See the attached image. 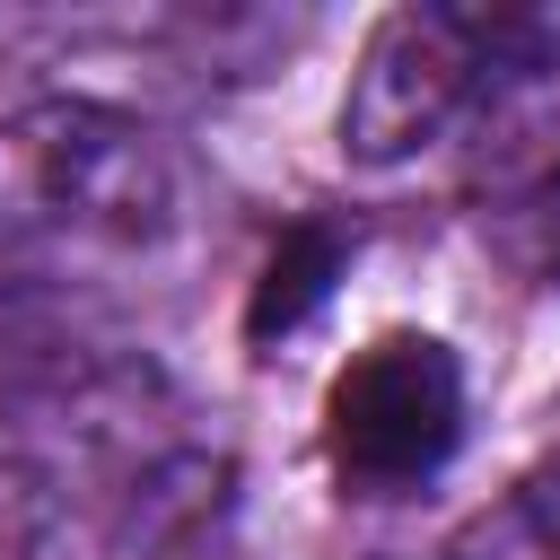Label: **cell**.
Here are the masks:
<instances>
[{"instance_id":"cell-5","label":"cell","mask_w":560,"mask_h":560,"mask_svg":"<svg viewBox=\"0 0 560 560\" xmlns=\"http://www.w3.org/2000/svg\"><path fill=\"white\" fill-rule=\"evenodd\" d=\"M446 149L472 201L516 210L560 192V9H499L481 88Z\"/></svg>"},{"instance_id":"cell-4","label":"cell","mask_w":560,"mask_h":560,"mask_svg":"<svg viewBox=\"0 0 560 560\" xmlns=\"http://www.w3.org/2000/svg\"><path fill=\"white\" fill-rule=\"evenodd\" d=\"M490 26H499V9H464V0L385 9L341 88V149L359 166H402V158L455 140V122L481 88V61H490Z\"/></svg>"},{"instance_id":"cell-2","label":"cell","mask_w":560,"mask_h":560,"mask_svg":"<svg viewBox=\"0 0 560 560\" xmlns=\"http://www.w3.org/2000/svg\"><path fill=\"white\" fill-rule=\"evenodd\" d=\"M0 158H9V192L26 201L18 219L79 254H158L192 210V175L175 140L105 96L18 105Z\"/></svg>"},{"instance_id":"cell-3","label":"cell","mask_w":560,"mask_h":560,"mask_svg":"<svg viewBox=\"0 0 560 560\" xmlns=\"http://www.w3.org/2000/svg\"><path fill=\"white\" fill-rule=\"evenodd\" d=\"M464 420H472V385H464L455 341L420 332V324H385L332 368L315 446H324V472L341 481V499L385 508V499H420L455 464Z\"/></svg>"},{"instance_id":"cell-6","label":"cell","mask_w":560,"mask_h":560,"mask_svg":"<svg viewBox=\"0 0 560 560\" xmlns=\"http://www.w3.org/2000/svg\"><path fill=\"white\" fill-rule=\"evenodd\" d=\"M551 464H560V446H551Z\"/></svg>"},{"instance_id":"cell-1","label":"cell","mask_w":560,"mask_h":560,"mask_svg":"<svg viewBox=\"0 0 560 560\" xmlns=\"http://www.w3.org/2000/svg\"><path fill=\"white\" fill-rule=\"evenodd\" d=\"M0 516L18 560H219L228 464L149 368L61 359L0 411Z\"/></svg>"}]
</instances>
